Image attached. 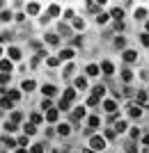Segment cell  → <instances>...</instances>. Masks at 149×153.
I'll list each match as a JSON object with an SVG mask.
<instances>
[{
  "mask_svg": "<svg viewBox=\"0 0 149 153\" xmlns=\"http://www.w3.org/2000/svg\"><path fill=\"white\" fill-rule=\"evenodd\" d=\"M131 137H133V140H138V137H140V130H138V128H133V130H131Z\"/></svg>",
  "mask_w": 149,
  "mask_h": 153,
  "instance_id": "b9f144b4",
  "label": "cell"
},
{
  "mask_svg": "<svg viewBox=\"0 0 149 153\" xmlns=\"http://www.w3.org/2000/svg\"><path fill=\"white\" fill-rule=\"evenodd\" d=\"M16 153H28V151H25V149H16Z\"/></svg>",
  "mask_w": 149,
  "mask_h": 153,
  "instance_id": "681fc988",
  "label": "cell"
},
{
  "mask_svg": "<svg viewBox=\"0 0 149 153\" xmlns=\"http://www.w3.org/2000/svg\"><path fill=\"white\" fill-rule=\"evenodd\" d=\"M83 153H94V151H92V149H85V151Z\"/></svg>",
  "mask_w": 149,
  "mask_h": 153,
  "instance_id": "f907efd6",
  "label": "cell"
},
{
  "mask_svg": "<svg viewBox=\"0 0 149 153\" xmlns=\"http://www.w3.org/2000/svg\"><path fill=\"white\" fill-rule=\"evenodd\" d=\"M90 146H92V151H101V149H106V142H103V137H92Z\"/></svg>",
  "mask_w": 149,
  "mask_h": 153,
  "instance_id": "6da1fadb",
  "label": "cell"
},
{
  "mask_svg": "<svg viewBox=\"0 0 149 153\" xmlns=\"http://www.w3.org/2000/svg\"><path fill=\"white\" fill-rule=\"evenodd\" d=\"M117 133H122V130H126V123H124V121H117Z\"/></svg>",
  "mask_w": 149,
  "mask_h": 153,
  "instance_id": "8d00e7d4",
  "label": "cell"
},
{
  "mask_svg": "<svg viewBox=\"0 0 149 153\" xmlns=\"http://www.w3.org/2000/svg\"><path fill=\"white\" fill-rule=\"evenodd\" d=\"M103 108L112 114V112H115V108H117V103H115V101H106V103H103Z\"/></svg>",
  "mask_w": 149,
  "mask_h": 153,
  "instance_id": "2e32d148",
  "label": "cell"
},
{
  "mask_svg": "<svg viewBox=\"0 0 149 153\" xmlns=\"http://www.w3.org/2000/svg\"><path fill=\"white\" fill-rule=\"evenodd\" d=\"M145 153H149V146H147V149H145Z\"/></svg>",
  "mask_w": 149,
  "mask_h": 153,
  "instance_id": "816d5d0a",
  "label": "cell"
},
{
  "mask_svg": "<svg viewBox=\"0 0 149 153\" xmlns=\"http://www.w3.org/2000/svg\"><path fill=\"white\" fill-rule=\"evenodd\" d=\"M41 151H44V144H34L32 146V153H41Z\"/></svg>",
  "mask_w": 149,
  "mask_h": 153,
  "instance_id": "f35d334b",
  "label": "cell"
},
{
  "mask_svg": "<svg viewBox=\"0 0 149 153\" xmlns=\"http://www.w3.org/2000/svg\"><path fill=\"white\" fill-rule=\"evenodd\" d=\"M73 98H76V91H73V89H64V98H62V101H67V103H71Z\"/></svg>",
  "mask_w": 149,
  "mask_h": 153,
  "instance_id": "9c48e42d",
  "label": "cell"
},
{
  "mask_svg": "<svg viewBox=\"0 0 149 153\" xmlns=\"http://www.w3.org/2000/svg\"><path fill=\"white\" fill-rule=\"evenodd\" d=\"M129 153H138V151H129Z\"/></svg>",
  "mask_w": 149,
  "mask_h": 153,
  "instance_id": "db71d44e",
  "label": "cell"
},
{
  "mask_svg": "<svg viewBox=\"0 0 149 153\" xmlns=\"http://www.w3.org/2000/svg\"><path fill=\"white\" fill-rule=\"evenodd\" d=\"M73 25H76L78 30H83V25H85V23H83V21H80V19H76V21H73Z\"/></svg>",
  "mask_w": 149,
  "mask_h": 153,
  "instance_id": "ee69618b",
  "label": "cell"
},
{
  "mask_svg": "<svg viewBox=\"0 0 149 153\" xmlns=\"http://www.w3.org/2000/svg\"><path fill=\"white\" fill-rule=\"evenodd\" d=\"M87 76H99V66L97 64H90V66H87Z\"/></svg>",
  "mask_w": 149,
  "mask_h": 153,
  "instance_id": "ac0fdd59",
  "label": "cell"
},
{
  "mask_svg": "<svg viewBox=\"0 0 149 153\" xmlns=\"http://www.w3.org/2000/svg\"><path fill=\"white\" fill-rule=\"evenodd\" d=\"M110 16H112V19H117V23H119V19H122V16H124V9H119V7H115V9H112V12H110Z\"/></svg>",
  "mask_w": 149,
  "mask_h": 153,
  "instance_id": "8fae6325",
  "label": "cell"
},
{
  "mask_svg": "<svg viewBox=\"0 0 149 153\" xmlns=\"http://www.w3.org/2000/svg\"><path fill=\"white\" fill-rule=\"evenodd\" d=\"M0 19H2V21H9V19H12V14H9V12H2V14H0Z\"/></svg>",
  "mask_w": 149,
  "mask_h": 153,
  "instance_id": "7bdbcfd3",
  "label": "cell"
},
{
  "mask_svg": "<svg viewBox=\"0 0 149 153\" xmlns=\"http://www.w3.org/2000/svg\"><path fill=\"white\" fill-rule=\"evenodd\" d=\"M58 133L60 135H69L71 133V126H69V123H62V126H58Z\"/></svg>",
  "mask_w": 149,
  "mask_h": 153,
  "instance_id": "7c38bea8",
  "label": "cell"
},
{
  "mask_svg": "<svg viewBox=\"0 0 149 153\" xmlns=\"http://www.w3.org/2000/svg\"><path fill=\"white\" fill-rule=\"evenodd\" d=\"M58 117H60V112H58V110H53V108L46 112V119H48L51 123H53V121H58Z\"/></svg>",
  "mask_w": 149,
  "mask_h": 153,
  "instance_id": "277c9868",
  "label": "cell"
},
{
  "mask_svg": "<svg viewBox=\"0 0 149 153\" xmlns=\"http://www.w3.org/2000/svg\"><path fill=\"white\" fill-rule=\"evenodd\" d=\"M9 98H12V101H19V98H21V94H19L16 89H12V91H9Z\"/></svg>",
  "mask_w": 149,
  "mask_h": 153,
  "instance_id": "4dcf8cb0",
  "label": "cell"
},
{
  "mask_svg": "<svg viewBox=\"0 0 149 153\" xmlns=\"http://www.w3.org/2000/svg\"><path fill=\"white\" fill-rule=\"evenodd\" d=\"M23 130H25V135H34L37 133V126H34V123H28V126H23Z\"/></svg>",
  "mask_w": 149,
  "mask_h": 153,
  "instance_id": "e0dca14e",
  "label": "cell"
},
{
  "mask_svg": "<svg viewBox=\"0 0 149 153\" xmlns=\"http://www.w3.org/2000/svg\"><path fill=\"white\" fill-rule=\"evenodd\" d=\"M46 41H48V44H51V46H58V44H60L58 34H53V32H51V34H46Z\"/></svg>",
  "mask_w": 149,
  "mask_h": 153,
  "instance_id": "30bf717a",
  "label": "cell"
},
{
  "mask_svg": "<svg viewBox=\"0 0 149 153\" xmlns=\"http://www.w3.org/2000/svg\"><path fill=\"white\" fill-rule=\"evenodd\" d=\"M48 14H51V16H60V7L58 5H51V7H48Z\"/></svg>",
  "mask_w": 149,
  "mask_h": 153,
  "instance_id": "cb8c5ba5",
  "label": "cell"
},
{
  "mask_svg": "<svg viewBox=\"0 0 149 153\" xmlns=\"http://www.w3.org/2000/svg\"><path fill=\"white\" fill-rule=\"evenodd\" d=\"M9 57H12V59H19L21 57V51H19V48H9Z\"/></svg>",
  "mask_w": 149,
  "mask_h": 153,
  "instance_id": "603a6c76",
  "label": "cell"
},
{
  "mask_svg": "<svg viewBox=\"0 0 149 153\" xmlns=\"http://www.w3.org/2000/svg\"><path fill=\"white\" fill-rule=\"evenodd\" d=\"M5 144H7V146H16V144H19V142H14L12 137H5Z\"/></svg>",
  "mask_w": 149,
  "mask_h": 153,
  "instance_id": "ab89813d",
  "label": "cell"
},
{
  "mask_svg": "<svg viewBox=\"0 0 149 153\" xmlns=\"http://www.w3.org/2000/svg\"><path fill=\"white\" fill-rule=\"evenodd\" d=\"M5 128H7V133H14V130H16V123L9 121V123H5Z\"/></svg>",
  "mask_w": 149,
  "mask_h": 153,
  "instance_id": "d590c367",
  "label": "cell"
},
{
  "mask_svg": "<svg viewBox=\"0 0 149 153\" xmlns=\"http://www.w3.org/2000/svg\"><path fill=\"white\" fill-rule=\"evenodd\" d=\"M60 110H69V103H67V101H60Z\"/></svg>",
  "mask_w": 149,
  "mask_h": 153,
  "instance_id": "bcb514c9",
  "label": "cell"
},
{
  "mask_svg": "<svg viewBox=\"0 0 149 153\" xmlns=\"http://www.w3.org/2000/svg\"><path fill=\"white\" fill-rule=\"evenodd\" d=\"M92 91H94V96H97V98H101V96L106 94V87H103V85H97V87H94Z\"/></svg>",
  "mask_w": 149,
  "mask_h": 153,
  "instance_id": "4fadbf2b",
  "label": "cell"
},
{
  "mask_svg": "<svg viewBox=\"0 0 149 153\" xmlns=\"http://www.w3.org/2000/svg\"><path fill=\"white\" fill-rule=\"evenodd\" d=\"M145 16H147V9H145V7H140V9L136 12V19H145Z\"/></svg>",
  "mask_w": 149,
  "mask_h": 153,
  "instance_id": "83f0119b",
  "label": "cell"
},
{
  "mask_svg": "<svg viewBox=\"0 0 149 153\" xmlns=\"http://www.w3.org/2000/svg\"><path fill=\"white\" fill-rule=\"evenodd\" d=\"M0 57H2V51H0Z\"/></svg>",
  "mask_w": 149,
  "mask_h": 153,
  "instance_id": "11a10c76",
  "label": "cell"
},
{
  "mask_svg": "<svg viewBox=\"0 0 149 153\" xmlns=\"http://www.w3.org/2000/svg\"><path fill=\"white\" fill-rule=\"evenodd\" d=\"M147 32H149V21H147Z\"/></svg>",
  "mask_w": 149,
  "mask_h": 153,
  "instance_id": "f5cc1de1",
  "label": "cell"
},
{
  "mask_svg": "<svg viewBox=\"0 0 149 153\" xmlns=\"http://www.w3.org/2000/svg\"><path fill=\"white\" fill-rule=\"evenodd\" d=\"M136 57H138L136 51H126L124 53V59H126V62H136Z\"/></svg>",
  "mask_w": 149,
  "mask_h": 153,
  "instance_id": "5bb4252c",
  "label": "cell"
},
{
  "mask_svg": "<svg viewBox=\"0 0 149 153\" xmlns=\"http://www.w3.org/2000/svg\"><path fill=\"white\" fill-rule=\"evenodd\" d=\"M99 123H101V121H99V117H90V128H97Z\"/></svg>",
  "mask_w": 149,
  "mask_h": 153,
  "instance_id": "f546056e",
  "label": "cell"
},
{
  "mask_svg": "<svg viewBox=\"0 0 149 153\" xmlns=\"http://www.w3.org/2000/svg\"><path fill=\"white\" fill-rule=\"evenodd\" d=\"M30 121H32L34 126H37V123H41V114H37V112H34V114L30 117Z\"/></svg>",
  "mask_w": 149,
  "mask_h": 153,
  "instance_id": "f1b7e54d",
  "label": "cell"
},
{
  "mask_svg": "<svg viewBox=\"0 0 149 153\" xmlns=\"http://www.w3.org/2000/svg\"><path fill=\"white\" fill-rule=\"evenodd\" d=\"M101 71H103L106 76H110V73H115V66H112L110 62H103V64H101Z\"/></svg>",
  "mask_w": 149,
  "mask_h": 153,
  "instance_id": "5b68a950",
  "label": "cell"
},
{
  "mask_svg": "<svg viewBox=\"0 0 149 153\" xmlns=\"http://www.w3.org/2000/svg\"><path fill=\"white\" fill-rule=\"evenodd\" d=\"M21 119H23V114H21V112H12V123H19Z\"/></svg>",
  "mask_w": 149,
  "mask_h": 153,
  "instance_id": "4316f807",
  "label": "cell"
},
{
  "mask_svg": "<svg viewBox=\"0 0 149 153\" xmlns=\"http://www.w3.org/2000/svg\"><path fill=\"white\" fill-rule=\"evenodd\" d=\"M73 121H80V119H83V117H85V110L83 108H76V110H73Z\"/></svg>",
  "mask_w": 149,
  "mask_h": 153,
  "instance_id": "ba28073f",
  "label": "cell"
},
{
  "mask_svg": "<svg viewBox=\"0 0 149 153\" xmlns=\"http://www.w3.org/2000/svg\"><path fill=\"white\" fill-rule=\"evenodd\" d=\"M28 14H39V5L37 2H30V5H28Z\"/></svg>",
  "mask_w": 149,
  "mask_h": 153,
  "instance_id": "44dd1931",
  "label": "cell"
},
{
  "mask_svg": "<svg viewBox=\"0 0 149 153\" xmlns=\"http://www.w3.org/2000/svg\"><path fill=\"white\" fill-rule=\"evenodd\" d=\"M142 142H145V144L149 146V135H145V140H142Z\"/></svg>",
  "mask_w": 149,
  "mask_h": 153,
  "instance_id": "c3c4849f",
  "label": "cell"
},
{
  "mask_svg": "<svg viewBox=\"0 0 149 153\" xmlns=\"http://www.w3.org/2000/svg\"><path fill=\"white\" fill-rule=\"evenodd\" d=\"M97 103H99V98H97V96H94V94H92L90 98H87V105H97Z\"/></svg>",
  "mask_w": 149,
  "mask_h": 153,
  "instance_id": "e575fe53",
  "label": "cell"
},
{
  "mask_svg": "<svg viewBox=\"0 0 149 153\" xmlns=\"http://www.w3.org/2000/svg\"><path fill=\"white\" fill-rule=\"evenodd\" d=\"M106 137H108V140H115V128H108V130H106Z\"/></svg>",
  "mask_w": 149,
  "mask_h": 153,
  "instance_id": "d6a6232c",
  "label": "cell"
},
{
  "mask_svg": "<svg viewBox=\"0 0 149 153\" xmlns=\"http://www.w3.org/2000/svg\"><path fill=\"white\" fill-rule=\"evenodd\" d=\"M136 101H138V105H145V103H147V91H138Z\"/></svg>",
  "mask_w": 149,
  "mask_h": 153,
  "instance_id": "52a82bcc",
  "label": "cell"
},
{
  "mask_svg": "<svg viewBox=\"0 0 149 153\" xmlns=\"http://www.w3.org/2000/svg\"><path fill=\"white\" fill-rule=\"evenodd\" d=\"M12 98H9V96H5V98H2V101H0V108L2 110H12Z\"/></svg>",
  "mask_w": 149,
  "mask_h": 153,
  "instance_id": "8992f818",
  "label": "cell"
},
{
  "mask_svg": "<svg viewBox=\"0 0 149 153\" xmlns=\"http://www.w3.org/2000/svg\"><path fill=\"white\" fill-rule=\"evenodd\" d=\"M142 44L149 46V32H145V34H142Z\"/></svg>",
  "mask_w": 149,
  "mask_h": 153,
  "instance_id": "f6af8a7d",
  "label": "cell"
},
{
  "mask_svg": "<svg viewBox=\"0 0 149 153\" xmlns=\"http://www.w3.org/2000/svg\"><path fill=\"white\" fill-rule=\"evenodd\" d=\"M115 46H117V48H124V46H126V39H124V37H117L115 39Z\"/></svg>",
  "mask_w": 149,
  "mask_h": 153,
  "instance_id": "484cf974",
  "label": "cell"
},
{
  "mask_svg": "<svg viewBox=\"0 0 149 153\" xmlns=\"http://www.w3.org/2000/svg\"><path fill=\"white\" fill-rule=\"evenodd\" d=\"M0 71H2V73H9V71H12V62H9V59H0Z\"/></svg>",
  "mask_w": 149,
  "mask_h": 153,
  "instance_id": "3957f363",
  "label": "cell"
},
{
  "mask_svg": "<svg viewBox=\"0 0 149 153\" xmlns=\"http://www.w3.org/2000/svg\"><path fill=\"white\" fill-rule=\"evenodd\" d=\"M108 19H110L108 14H99V16H97V21H99V23H106V21H108Z\"/></svg>",
  "mask_w": 149,
  "mask_h": 153,
  "instance_id": "836d02e7",
  "label": "cell"
},
{
  "mask_svg": "<svg viewBox=\"0 0 149 153\" xmlns=\"http://www.w3.org/2000/svg\"><path fill=\"white\" fill-rule=\"evenodd\" d=\"M76 87L78 89H85V87H87V80H85V78H76Z\"/></svg>",
  "mask_w": 149,
  "mask_h": 153,
  "instance_id": "7402d4cb",
  "label": "cell"
},
{
  "mask_svg": "<svg viewBox=\"0 0 149 153\" xmlns=\"http://www.w3.org/2000/svg\"><path fill=\"white\" fill-rule=\"evenodd\" d=\"M129 114H131V117H136V119H138V117L142 114V108H140L138 103H131V105H129Z\"/></svg>",
  "mask_w": 149,
  "mask_h": 153,
  "instance_id": "7a4b0ae2",
  "label": "cell"
},
{
  "mask_svg": "<svg viewBox=\"0 0 149 153\" xmlns=\"http://www.w3.org/2000/svg\"><path fill=\"white\" fill-rule=\"evenodd\" d=\"M122 91H124V96H133V89H129V87H124Z\"/></svg>",
  "mask_w": 149,
  "mask_h": 153,
  "instance_id": "7dc6e473",
  "label": "cell"
},
{
  "mask_svg": "<svg viewBox=\"0 0 149 153\" xmlns=\"http://www.w3.org/2000/svg\"><path fill=\"white\" fill-rule=\"evenodd\" d=\"M0 153H2V146H0Z\"/></svg>",
  "mask_w": 149,
  "mask_h": 153,
  "instance_id": "9f6ffc18",
  "label": "cell"
},
{
  "mask_svg": "<svg viewBox=\"0 0 149 153\" xmlns=\"http://www.w3.org/2000/svg\"><path fill=\"white\" fill-rule=\"evenodd\" d=\"M32 89H34L32 80H23V91H32Z\"/></svg>",
  "mask_w": 149,
  "mask_h": 153,
  "instance_id": "ffe728a7",
  "label": "cell"
},
{
  "mask_svg": "<svg viewBox=\"0 0 149 153\" xmlns=\"http://www.w3.org/2000/svg\"><path fill=\"white\" fill-rule=\"evenodd\" d=\"M55 91H58V89H55L53 85H46V87H44V94H46V96H53Z\"/></svg>",
  "mask_w": 149,
  "mask_h": 153,
  "instance_id": "d4e9b609",
  "label": "cell"
},
{
  "mask_svg": "<svg viewBox=\"0 0 149 153\" xmlns=\"http://www.w3.org/2000/svg\"><path fill=\"white\" fill-rule=\"evenodd\" d=\"M60 64V57H48V66H58Z\"/></svg>",
  "mask_w": 149,
  "mask_h": 153,
  "instance_id": "1f68e13d",
  "label": "cell"
},
{
  "mask_svg": "<svg viewBox=\"0 0 149 153\" xmlns=\"http://www.w3.org/2000/svg\"><path fill=\"white\" fill-rule=\"evenodd\" d=\"M122 78L126 80V82H131V80H133V71H131V69H124L122 71Z\"/></svg>",
  "mask_w": 149,
  "mask_h": 153,
  "instance_id": "9a60e30c",
  "label": "cell"
},
{
  "mask_svg": "<svg viewBox=\"0 0 149 153\" xmlns=\"http://www.w3.org/2000/svg\"><path fill=\"white\" fill-rule=\"evenodd\" d=\"M9 80V73H0V85H5Z\"/></svg>",
  "mask_w": 149,
  "mask_h": 153,
  "instance_id": "60d3db41",
  "label": "cell"
},
{
  "mask_svg": "<svg viewBox=\"0 0 149 153\" xmlns=\"http://www.w3.org/2000/svg\"><path fill=\"white\" fill-rule=\"evenodd\" d=\"M19 146H28V135H23V137H19Z\"/></svg>",
  "mask_w": 149,
  "mask_h": 153,
  "instance_id": "74e56055",
  "label": "cell"
},
{
  "mask_svg": "<svg viewBox=\"0 0 149 153\" xmlns=\"http://www.w3.org/2000/svg\"><path fill=\"white\" fill-rule=\"evenodd\" d=\"M71 57H73V51H69V48L60 53V59H71Z\"/></svg>",
  "mask_w": 149,
  "mask_h": 153,
  "instance_id": "d6986e66",
  "label": "cell"
}]
</instances>
